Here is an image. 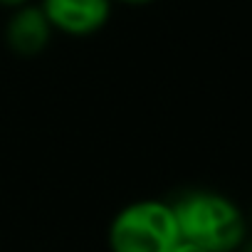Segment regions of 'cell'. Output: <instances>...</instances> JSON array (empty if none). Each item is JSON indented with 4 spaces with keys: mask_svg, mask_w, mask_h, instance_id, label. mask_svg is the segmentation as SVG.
<instances>
[{
    "mask_svg": "<svg viewBox=\"0 0 252 252\" xmlns=\"http://www.w3.org/2000/svg\"><path fill=\"white\" fill-rule=\"evenodd\" d=\"M106 240L111 252H173L181 230L171 203L144 198L114 215Z\"/></svg>",
    "mask_w": 252,
    "mask_h": 252,
    "instance_id": "7a4b0ae2",
    "label": "cell"
},
{
    "mask_svg": "<svg viewBox=\"0 0 252 252\" xmlns=\"http://www.w3.org/2000/svg\"><path fill=\"white\" fill-rule=\"evenodd\" d=\"M173 252H208V250L200 247V245H193V242H188V240H181V242L173 247Z\"/></svg>",
    "mask_w": 252,
    "mask_h": 252,
    "instance_id": "5b68a950",
    "label": "cell"
},
{
    "mask_svg": "<svg viewBox=\"0 0 252 252\" xmlns=\"http://www.w3.org/2000/svg\"><path fill=\"white\" fill-rule=\"evenodd\" d=\"M28 3H32V0H0V5H3V8H10V10L23 8V5H28Z\"/></svg>",
    "mask_w": 252,
    "mask_h": 252,
    "instance_id": "8992f818",
    "label": "cell"
},
{
    "mask_svg": "<svg viewBox=\"0 0 252 252\" xmlns=\"http://www.w3.org/2000/svg\"><path fill=\"white\" fill-rule=\"evenodd\" d=\"M181 240L208 252H237L247 240V218L240 205L218 190L193 188L171 200Z\"/></svg>",
    "mask_w": 252,
    "mask_h": 252,
    "instance_id": "6da1fadb",
    "label": "cell"
},
{
    "mask_svg": "<svg viewBox=\"0 0 252 252\" xmlns=\"http://www.w3.org/2000/svg\"><path fill=\"white\" fill-rule=\"evenodd\" d=\"M114 0H42L40 8L55 32L69 37H89L111 18Z\"/></svg>",
    "mask_w": 252,
    "mask_h": 252,
    "instance_id": "3957f363",
    "label": "cell"
},
{
    "mask_svg": "<svg viewBox=\"0 0 252 252\" xmlns=\"http://www.w3.org/2000/svg\"><path fill=\"white\" fill-rule=\"evenodd\" d=\"M237 252H252V240H245L242 245H240V250Z\"/></svg>",
    "mask_w": 252,
    "mask_h": 252,
    "instance_id": "ba28073f",
    "label": "cell"
},
{
    "mask_svg": "<svg viewBox=\"0 0 252 252\" xmlns=\"http://www.w3.org/2000/svg\"><path fill=\"white\" fill-rule=\"evenodd\" d=\"M116 3H124V5H146V3H154V0H116Z\"/></svg>",
    "mask_w": 252,
    "mask_h": 252,
    "instance_id": "52a82bcc",
    "label": "cell"
},
{
    "mask_svg": "<svg viewBox=\"0 0 252 252\" xmlns=\"http://www.w3.org/2000/svg\"><path fill=\"white\" fill-rule=\"evenodd\" d=\"M52 32L55 30H52L47 15L42 13V8L28 3V5L13 10V15L5 25V42H8L10 52H15L20 57H37L47 50Z\"/></svg>",
    "mask_w": 252,
    "mask_h": 252,
    "instance_id": "277c9868",
    "label": "cell"
}]
</instances>
